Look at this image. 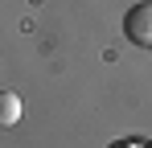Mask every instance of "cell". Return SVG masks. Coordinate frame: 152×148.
<instances>
[{
    "label": "cell",
    "instance_id": "obj_1",
    "mask_svg": "<svg viewBox=\"0 0 152 148\" xmlns=\"http://www.w3.org/2000/svg\"><path fill=\"white\" fill-rule=\"evenodd\" d=\"M124 33H127L132 45H152V0H140V4L127 8Z\"/></svg>",
    "mask_w": 152,
    "mask_h": 148
},
{
    "label": "cell",
    "instance_id": "obj_2",
    "mask_svg": "<svg viewBox=\"0 0 152 148\" xmlns=\"http://www.w3.org/2000/svg\"><path fill=\"white\" fill-rule=\"evenodd\" d=\"M21 119V95L17 91H0V127H12Z\"/></svg>",
    "mask_w": 152,
    "mask_h": 148
},
{
    "label": "cell",
    "instance_id": "obj_3",
    "mask_svg": "<svg viewBox=\"0 0 152 148\" xmlns=\"http://www.w3.org/2000/svg\"><path fill=\"white\" fill-rule=\"evenodd\" d=\"M115 148H136V144H115Z\"/></svg>",
    "mask_w": 152,
    "mask_h": 148
}]
</instances>
